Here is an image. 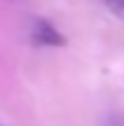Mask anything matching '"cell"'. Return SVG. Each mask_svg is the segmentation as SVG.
Masks as SVG:
<instances>
[{
	"label": "cell",
	"instance_id": "1",
	"mask_svg": "<svg viewBox=\"0 0 124 126\" xmlns=\"http://www.w3.org/2000/svg\"><path fill=\"white\" fill-rule=\"evenodd\" d=\"M31 37L40 45H61L63 42L61 33H56V28L45 19H33L31 21Z\"/></svg>",
	"mask_w": 124,
	"mask_h": 126
},
{
	"label": "cell",
	"instance_id": "3",
	"mask_svg": "<svg viewBox=\"0 0 124 126\" xmlns=\"http://www.w3.org/2000/svg\"><path fill=\"white\" fill-rule=\"evenodd\" d=\"M103 126H124V112H112L106 117Z\"/></svg>",
	"mask_w": 124,
	"mask_h": 126
},
{
	"label": "cell",
	"instance_id": "2",
	"mask_svg": "<svg viewBox=\"0 0 124 126\" xmlns=\"http://www.w3.org/2000/svg\"><path fill=\"white\" fill-rule=\"evenodd\" d=\"M96 2H101L106 9H110L112 14H117L120 19H124V0H96Z\"/></svg>",
	"mask_w": 124,
	"mask_h": 126
},
{
	"label": "cell",
	"instance_id": "4",
	"mask_svg": "<svg viewBox=\"0 0 124 126\" xmlns=\"http://www.w3.org/2000/svg\"><path fill=\"white\" fill-rule=\"evenodd\" d=\"M0 126H5V124H0Z\"/></svg>",
	"mask_w": 124,
	"mask_h": 126
}]
</instances>
